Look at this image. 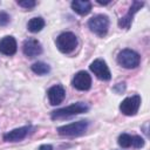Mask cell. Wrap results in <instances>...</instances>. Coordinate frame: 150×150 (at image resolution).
I'll list each match as a JSON object with an SVG mask.
<instances>
[{
  "label": "cell",
  "mask_w": 150,
  "mask_h": 150,
  "mask_svg": "<svg viewBox=\"0 0 150 150\" xmlns=\"http://www.w3.org/2000/svg\"><path fill=\"white\" fill-rule=\"evenodd\" d=\"M56 47L61 53L69 54L77 47V38L71 32H63L56 38Z\"/></svg>",
  "instance_id": "cell-4"
},
{
  "label": "cell",
  "mask_w": 150,
  "mask_h": 150,
  "mask_svg": "<svg viewBox=\"0 0 150 150\" xmlns=\"http://www.w3.org/2000/svg\"><path fill=\"white\" fill-rule=\"evenodd\" d=\"M30 69H32L33 73H35L38 75H46L50 71L49 64H47L45 62H35L30 66Z\"/></svg>",
  "instance_id": "cell-16"
},
{
  "label": "cell",
  "mask_w": 150,
  "mask_h": 150,
  "mask_svg": "<svg viewBox=\"0 0 150 150\" xmlns=\"http://www.w3.org/2000/svg\"><path fill=\"white\" fill-rule=\"evenodd\" d=\"M43 27H45V20L41 16L32 18L27 23V29L30 33H39L42 30Z\"/></svg>",
  "instance_id": "cell-15"
},
{
  "label": "cell",
  "mask_w": 150,
  "mask_h": 150,
  "mask_svg": "<svg viewBox=\"0 0 150 150\" xmlns=\"http://www.w3.org/2000/svg\"><path fill=\"white\" fill-rule=\"evenodd\" d=\"M139 105H141V96L136 94V95L125 97L120 103V111L125 116H134L137 114Z\"/></svg>",
  "instance_id": "cell-6"
},
{
  "label": "cell",
  "mask_w": 150,
  "mask_h": 150,
  "mask_svg": "<svg viewBox=\"0 0 150 150\" xmlns=\"http://www.w3.org/2000/svg\"><path fill=\"white\" fill-rule=\"evenodd\" d=\"M39 150H53V146L50 144H42V145H40Z\"/></svg>",
  "instance_id": "cell-21"
},
{
  "label": "cell",
  "mask_w": 150,
  "mask_h": 150,
  "mask_svg": "<svg viewBox=\"0 0 150 150\" xmlns=\"http://www.w3.org/2000/svg\"><path fill=\"white\" fill-rule=\"evenodd\" d=\"M89 68L94 73V75H96V77L102 81H109L111 79V74H110V70H109L105 61H103L101 59L94 60L90 63Z\"/></svg>",
  "instance_id": "cell-8"
},
{
  "label": "cell",
  "mask_w": 150,
  "mask_h": 150,
  "mask_svg": "<svg viewBox=\"0 0 150 150\" xmlns=\"http://www.w3.org/2000/svg\"><path fill=\"white\" fill-rule=\"evenodd\" d=\"M89 29L98 36H104L108 33L109 28V18L104 14H97L89 19L88 21Z\"/></svg>",
  "instance_id": "cell-5"
},
{
  "label": "cell",
  "mask_w": 150,
  "mask_h": 150,
  "mask_svg": "<svg viewBox=\"0 0 150 150\" xmlns=\"http://www.w3.org/2000/svg\"><path fill=\"white\" fill-rule=\"evenodd\" d=\"M143 6H144V2H143V1H137V0L132 1V2H131V6H130V8H129V11H128V13L118 20V26H120L121 28L129 29L130 26H131L134 15H135Z\"/></svg>",
  "instance_id": "cell-9"
},
{
  "label": "cell",
  "mask_w": 150,
  "mask_h": 150,
  "mask_svg": "<svg viewBox=\"0 0 150 150\" xmlns=\"http://www.w3.org/2000/svg\"><path fill=\"white\" fill-rule=\"evenodd\" d=\"M117 143H118L120 146H122L124 149L125 148H130V146L134 145V136H131V135H129L127 132H123V134H121L118 136Z\"/></svg>",
  "instance_id": "cell-17"
},
{
  "label": "cell",
  "mask_w": 150,
  "mask_h": 150,
  "mask_svg": "<svg viewBox=\"0 0 150 150\" xmlns=\"http://www.w3.org/2000/svg\"><path fill=\"white\" fill-rule=\"evenodd\" d=\"M73 11L80 15H87L91 11V2L87 0H74L70 4Z\"/></svg>",
  "instance_id": "cell-14"
},
{
  "label": "cell",
  "mask_w": 150,
  "mask_h": 150,
  "mask_svg": "<svg viewBox=\"0 0 150 150\" xmlns=\"http://www.w3.org/2000/svg\"><path fill=\"white\" fill-rule=\"evenodd\" d=\"M16 4H18L19 6L26 8V9H30V8H33V7L36 6V1H34V0H23V1H19V0H18Z\"/></svg>",
  "instance_id": "cell-19"
},
{
  "label": "cell",
  "mask_w": 150,
  "mask_h": 150,
  "mask_svg": "<svg viewBox=\"0 0 150 150\" xmlns=\"http://www.w3.org/2000/svg\"><path fill=\"white\" fill-rule=\"evenodd\" d=\"M89 127V121L87 120H81L77 122H73L70 124L61 125L56 129L57 134L61 136H67V137H76L83 135Z\"/></svg>",
  "instance_id": "cell-2"
},
{
  "label": "cell",
  "mask_w": 150,
  "mask_h": 150,
  "mask_svg": "<svg viewBox=\"0 0 150 150\" xmlns=\"http://www.w3.org/2000/svg\"><path fill=\"white\" fill-rule=\"evenodd\" d=\"M71 86L75 89L81 90V91L88 90L91 87V77L87 71L80 70L74 75V77L71 80Z\"/></svg>",
  "instance_id": "cell-10"
},
{
  "label": "cell",
  "mask_w": 150,
  "mask_h": 150,
  "mask_svg": "<svg viewBox=\"0 0 150 150\" xmlns=\"http://www.w3.org/2000/svg\"><path fill=\"white\" fill-rule=\"evenodd\" d=\"M47 96H48L49 103L52 105H57V104L62 103V101L64 100L66 89L61 84H55L47 90Z\"/></svg>",
  "instance_id": "cell-12"
},
{
  "label": "cell",
  "mask_w": 150,
  "mask_h": 150,
  "mask_svg": "<svg viewBox=\"0 0 150 150\" xmlns=\"http://www.w3.org/2000/svg\"><path fill=\"white\" fill-rule=\"evenodd\" d=\"M89 110V105L84 102H76L73 103L68 107H63L60 109H56L54 111H52L50 114V118L56 121V120H63V118H68L75 115H80L83 114L86 111Z\"/></svg>",
  "instance_id": "cell-1"
},
{
  "label": "cell",
  "mask_w": 150,
  "mask_h": 150,
  "mask_svg": "<svg viewBox=\"0 0 150 150\" xmlns=\"http://www.w3.org/2000/svg\"><path fill=\"white\" fill-rule=\"evenodd\" d=\"M16 49H18V45L13 36L6 35L0 40V53L1 54L11 56L16 53Z\"/></svg>",
  "instance_id": "cell-13"
},
{
  "label": "cell",
  "mask_w": 150,
  "mask_h": 150,
  "mask_svg": "<svg viewBox=\"0 0 150 150\" xmlns=\"http://www.w3.org/2000/svg\"><path fill=\"white\" fill-rule=\"evenodd\" d=\"M22 52L27 57H35L42 53V46L39 40L34 38H28L22 43Z\"/></svg>",
  "instance_id": "cell-11"
},
{
  "label": "cell",
  "mask_w": 150,
  "mask_h": 150,
  "mask_svg": "<svg viewBox=\"0 0 150 150\" xmlns=\"http://www.w3.org/2000/svg\"><path fill=\"white\" fill-rule=\"evenodd\" d=\"M117 62L120 66H122L125 69H134L139 66L141 62V55L129 48L122 49L117 55Z\"/></svg>",
  "instance_id": "cell-3"
},
{
  "label": "cell",
  "mask_w": 150,
  "mask_h": 150,
  "mask_svg": "<svg viewBox=\"0 0 150 150\" xmlns=\"http://www.w3.org/2000/svg\"><path fill=\"white\" fill-rule=\"evenodd\" d=\"M114 90L116 91V93H118V94H121L122 91H124L125 90V83L124 82H121V83H117L115 87H114Z\"/></svg>",
  "instance_id": "cell-20"
},
{
  "label": "cell",
  "mask_w": 150,
  "mask_h": 150,
  "mask_svg": "<svg viewBox=\"0 0 150 150\" xmlns=\"http://www.w3.org/2000/svg\"><path fill=\"white\" fill-rule=\"evenodd\" d=\"M34 130H35V128L33 125H23V127L13 129V130L4 134L2 138L5 142H20V141L25 139L28 135H30Z\"/></svg>",
  "instance_id": "cell-7"
},
{
  "label": "cell",
  "mask_w": 150,
  "mask_h": 150,
  "mask_svg": "<svg viewBox=\"0 0 150 150\" xmlns=\"http://www.w3.org/2000/svg\"><path fill=\"white\" fill-rule=\"evenodd\" d=\"M9 22H11V16H9V14L6 13V12H4V11H0V27L7 26Z\"/></svg>",
  "instance_id": "cell-18"
}]
</instances>
